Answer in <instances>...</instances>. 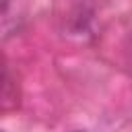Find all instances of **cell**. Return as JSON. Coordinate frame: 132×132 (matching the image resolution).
<instances>
[{
	"label": "cell",
	"mask_w": 132,
	"mask_h": 132,
	"mask_svg": "<svg viewBox=\"0 0 132 132\" xmlns=\"http://www.w3.org/2000/svg\"><path fill=\"white\" fill-rule=\"evenodd\" d=\"M78 132H80V130H78Z\"/></svg>",
	"instance_id": "obj_1"
}]
</instances>
